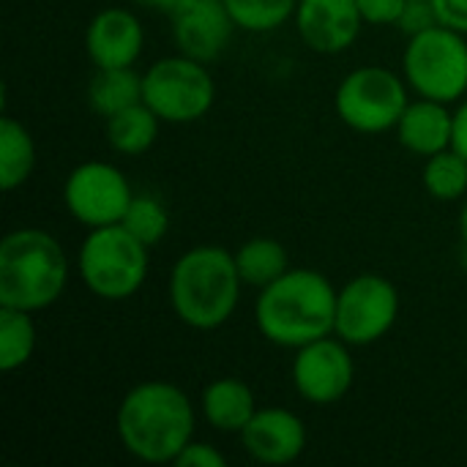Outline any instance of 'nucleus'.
Listing matches in <instances>:
<instances>
[{
	"mask_svg": "<svg viewBox=\"0 0 467 467\" xmlns=\"http://www.w3.org/2000/svg\"><path fill=\"white\" fill-rule=\"evenodd\" d=\"M194 405L167 380L137 383L118 408L120 446L140 462L167 465L194 441Z\"/></svg>",
	"mask_w": 467,
	"mask_h": 467,
	"instance_id": "obj_1",
	"label": "nucleus"
},
{
	"mask_svg": "<svg viewBox=\"0 0 467 467\" xmlns=\"http://www.w3.org/2000/svg\"><path fill=\"white\" fill-rule=\"evenodd\" d=\"M337 287L315 268H290L263 287L254 304L257 331L276 348L298 350L331 337L337 323Z\"/></svg>",
	"mask_w": 467,
	"mask_h": 467,
	"instance_id": "obj_2",
	"label": "nucleus"
},
{
	"mask_svg": "<svg viewBox=\"0 0 467 467\" xmlns=\"http://www.w3.org/2000/svg\"><path fill=\"white\" fill-rule=\"evenodd\" d=\"M241 276L224 246H194L170 271V304L178 320L194 331L224 326L241 298Z\"/></svg>",
	"mask_w": 467,
	"mask_h": 467,
	"instance_id": "obj_3",
	"label": "nucleus"
},
{
	"mask_svg": "<svg viewBox=\"0 0 467 467\" xmlns=\"http://www.w3.org/2000/svg\"><path fill=\"white\" fill-rule=\"evenodd\" d=\"M68 285V260L55 235L22 227L0 241V306L41 312Z\"/></svg>",
	"mask_w": 467,
	"mask_h": 467,
	"instance_id": "obj_4",
	"label": "nucleus"
},
{
	"mask_svg": "<svg viewBox=\"0 0 467 467\" xmlns=\"http://www.w3.org/2000/svg\"><path fill=\"white\" fill-rule=\"evenodd\" d=\"M77 271L96 298L126 301L145 285L148 246L123 224L93 227L79 244Z\"/></svg>",
	"mask_w": 467,
	"mask_h": 467,
	"instance_id": "obj_5",
	"label": "nucleus"
},
{
	"mask_svg": "<svg viewBox=\"0 0 467 467\" xmlns=\"http://www.w3.org/2000/svg\"><path fill=\"white\" fill-rule=\"evenodd\" d=\"M402 74L421 99L460 101L467 93V38L446 25H435L408 38Z\"/></svg>",
	"mask_w": 467,
	"mask_h": 467,
	"instance_id": "obj_6",
	"label": "nucleus"
},
{
	"mask_svg": "<svg viewBox=\"0 0 467 467\" xmlns=\"http://www.w3.org/2000/svg\"><path fill=\"white\" fill-rule=\"evenodd\" d=\"M408 79L386 66L353 68L334 93L339 120L358 134H386L397 129L408 99Z\"/></svg>",
	"mask_w": 467,
	"mask_h": 467,
	"instance_id": "obj_7",
	"label": "nucleus"
},
{
	"mask_svg": "<svg viewBox=\"0 0 467 467\" xmlns=\"http://www.w3.org/2000/svg\"><path fill=\"white\" fill-rule=\"evenodd\" d=\"M205 66L186 55L156 60L142 74V101L161 123L183 126L205 118L216 101V82Z\"/></svg>",
	"mask_w": 467,
	"mask_h": 467,
	"instance_id": "obj_8",
	"label": "nucleus"
},
{
	"mask_svg": "<svg viewBox=\"0 0 467 467\" xmlns=\"http://www.w3.org/2000/svg\"><path fill=\"white\" fill-rule=\"evenodd\" d=\"M400 317V290L380 274H361L337 293L334 334L350 348L380 342Z\"/></svg>",
	"mask_w": 467,
	"mask_h": 467,
	"instance_id": "obj_9",
	"label": "nucleus"
},
{
	"mask_svg": "<svg viewBox=\"0 0 467 467\" xmlns=\"http://www.w3.org/2000/svg\"><path fill=\"white\" fill-rule=\"evenodd\" d=\"M131 200L129 178L109 161H82L63 183V202L68 213L88 230L120 224Z\"/></svg>",
	"mask_w": 467,
	"mask_h": 467,
	"instance_id": "obj_10",
	"label": "nucleus"
},
{
	"mask_svg": "<svg viewBox=\"0 0 467 467\" xmlns=\"http://www.w3.org/2000/svg\"><path fill=\"white\" fill-rule=\"evenodd\" d=\"M350 345L339 337H323L296 350L293 358V386L309 405L326 408L337 405L353 389L356 367L350 358Z\"/></svg>",
	"mask_w": 467,
	"mask_h": 467,
	"instance_id": "obj_11",
	"label": "nucleus"
},
{
	"mask_svg": "<svg viewBox=\"0 0 467 467\" xmlns=\"http://www.w3.org/2000/svg\"><path fill=\"white\" fill-rule=\"evenodd\" d=\"M170 25L178 52L200 63L219 60L238 27L224 0H181L170 14Z\"/></svg>",
	"mask_w": 467,
	"mask_h": 467,
	"instance_id": "obj_12",
	"label": "nucleus"
},
{
	"mask_svg": "<svg viewBox=\"0 0 467 467\" xmlns=\"http://www.w3.org/2000/svg\"><path fill=\"white\" fill-rule=\"evenodd\" d=\"M293 19L301 41L320 55L350 49L364 25L356 0H298Z\"/></svg>",
	"mask_w": 467,
	"mask_h": 467,
	"instance_id": "obj_13",
	"label": "nucleus"
},
{
	"mask_svg": "<svg viewBox=\"0 0 467 467\" xmlns=\"http://www.w3.org/2000/svg\"><path fill=\"white\" fill-rule=\"evenodd\" d=\"M241 443L260 465H290L306 449V427L293 410L263 408L244 427Z\"/></svg>",
	"mask_w": 467,
	"mask_h": 467,
	"instance_id": "obj_14",
	"label": "nucleus"
},
{
	"mask_svg": "<svg viewBox=\"0 0 467 467\" xmlns=\"http://www.w3.org/2000/svg\"><path fill=\"white\" fill-rule=\"evenodd\" d=\"M142 47V22L129 8H104L85 30V49L96 68H129L140 60Z\"/></svg>",
	"mask_w": 467,
	"mask_h": 467,
	"instance_id": "obj_15",
	"label": "nucleus"
},
{
	"mask_svg": "<svg viewBox=\"0 0 467 467\" xmlns=\"http://www.w3.org/2000/svg\"><path fill=\"white\" fill-rule=\"evenodd\" d=\"M397 140L405 150L416 156H435L446 148H451L454 134V112L443 101L432 99H416L405 107L400 123H397Z\"/></svg>",
	"mask_w": 467,
	"mask_h": 467,
	"instance_id": "obj_16",
	"label": "nucleus"
},
{
	"mask_svg": "<svg viewBox=\"0 0 467 467\" xmlns=\"http://www.w3.org/2000/svg\"><path fill=\"white\" fill-rule=\"evenodd\" d=\"M202 419L211 430L216 432H244V427L252 421L257 413V402L252 389L238 380V378H219L205 386L202 400H200Z\"/></svg>",
	"mask_w": 467,
	"mask_h": 467,
	"instance_id": "obj_17",
	"label": "nucleus"
},
{
	"mask_svg": "<svg viewBox=\"0 0 467 467\" xmlns=\"http://www.w3.org/2000/svg\"><path fill=\"white\" fill-rule=\"evenodd\" d=\"M142 101V74L129 68H96L88 82V104L104 120L115 112Z\"/></svg>",
	"mask_w": 467,
	"mask_h": 467,
	"instance_id": "obj_18",
	"label": "nucleus"
},
{
	"mask_svg": "<svg viewBox=\"0 0 467 467\" xmlns=\"http://www.w3.org/2000/svg\"><path fill=\"white\" fill-rule=\"evenodd\" d=\"M159 115L145 101H140L107 118V140L112 150L123 156H142L153 148L159 137Z\"/></svg>",
	"mask_w": 467,
	"mask_h": 467,
	"instance_id": "obj_19",
	"label": "nucleus"
},
{
	"mask_svg": "<svg viewBox=\"0 0 467 467\" xmlns=\"http://www.w3.org/2000/svg\"><path fill=\"white\" fill-rule=\"evenodd\" d=\"M235 257V268L244 285H252L257 290L274 285L279 276H285L290 271V257L282 241L276 238H252L246 244H241L238 252H233Z\"/></svg>",
	"mask_w": 467,
	"mask_h": 467,
	"instance_id": "obj_20",
	"label": "nucleus"
},
{
	"mask_svg": "<svg viewBox=\"0 0 467 467\" xmlns=\"http://www.w3.org/2000/svg\"><path fill=\"white\" fill-rule=\"evenodd\" d=\"M36 167V142L30 131L11 115L0 120V189H19Z\"/></svg>",
	"mask_w": 467,
	"mask_h": 467,
	"instance_id": "obj_21",
	"label": "nucleus"
},
{
	"mask_svg": "<svg viewBox=\"0 0 467 467\" xmlns=\"http://www.w3.org/2000/svg\"><path fill=\"white\" fill-rule=\"evenodd\" d=\"M33 312L0 306V369L16 372L36 353V323Z\"/></svg>",
	"mask_w": 467,
	"mask_h": 467,
	"instance_id": "obj_22",
	"label": "nucleus"
},
{
	"mask_svg": "<svg viewBox=\"0 0 467 467\" xmlns=\"http://www.w3.org/2000/svg\"><path fill=\"white\" fill-rule=\"evenodd\" d=\"M421 181L432 200H441V202L462 200L467 194V159L460 150L446 148L427 159Z\"/></svg>",
	"mask_w": 467,
	"mask_h": 467,
	"instance_id": "obj_23",
	"label": "nucleus"
},
{
	"mask_svg": "<svg viewBox=\"0 0 467 467\" xmlns=\"http://www.w3.org/2000/svg\"><path fill=\"white\" fill-rule=\"evenodd\" d=\"M233 22L246 33H268L296 16L298 0H224Z\"/></svg>",
	"mask_w": 467,
	"mask_h": 467,
	"instance_id": "obj_24",
	"label": "nucleus"
},
{
	"mask_svg": "<svg viewBox=\"0 0 467 467\" xmlns=\"http://www.w3.org/2000/svg\"><path fill=\"white\" fill-rule=\"evenodd\" d=\"M120 224L140 238L148 249H153L156 244L164 241V235L170 233V211L164 208V202L159 197L150 194H134V200L129 202Z\"/></svg>",
	"mask_w": 467,
	"mask_h": 467,
	"instance_id": "obj_25",
	"label": "nucleus"
},
{
	"mask_svg": "<svg viewBox=\"0 0 467 467\" xmlns=\"http://www.w3.org/2000/svg\"><path fill=\"white\" fill-rule=\"evenodd\" d=\"M441 25L438 22V11H435V3L432 0H408L400 19H397V27L410 38V36H419L430 27Z\"/></svg>",
	"mask_w": 467,
	"mask_h": 467,
	"instance_id": "obj_26",
	"label": "nucleus"
},
{
	"mask_svg": "<svg viewBox=\"0 0 467 467\" xmlns=\"http://www.w3.org/2000/svg\"><path fill=\"white\" fill-rule=\"evenodd\" d=\"M172 465L178 467H227V457L211 446V443H200V441H192L178 457Z\"/></svg>",
	"mask_w": 467,
	"mask_h": 467,
	"instance_id": "obj_27",
	"label": "nucleus"
},
{
	"mask_svg": "<svg viewBox=\"0 0 467 467\" xmlns=\"http://www.w3.org/2000/svg\"><path fill=\"white\" fill-rule=\"evenodd\" d=\"M364 22L369 25H397L408 0H356Z\"/></svg>",
	"mask_w": 467,
	"mask_h": 467,
	"instance_id": "obj_28",
	"label": "nucleus"
},
{
	"mask_svg": "<svg viewBox=\"0 0 467 467\" xmlns=\"http://www.w3.org/2000/svg\"><path fill=\"white\" fill-rule=\"evenodd\" d=\"M432 3H435L441 25L467 36V0H432Z\"/></svg>",
	"mask_w": 467,
	"mask_h": 467,
	"instance_id": "obj_29",
	"label": "nucleus"
},
{
	"mask_svg": "<svg viewBox=\"0 0 467 467\" xmlns=\"http://www.w3.org/2000/svg\"><path fill=\"white\" fill-rule=\"evenodd\" d=\"M451 148L460 150L467 159V99L454 112V134H451Z\"/></svg>",
	"mask_w": 467,
	"mask_h": 467,
	"instance_id": "obj_30",
	"label": "nucleus"
},
{
	"mask_svg": "<svg viewBox=\"0 0 467 467\" xmlns=\"http://www.w3.org/2000/svg\"><path fill=\"white\" fill-rule=\"evenodd\" d=\"M131 3H137V5H142V8H153V11H161V14H172L175 8H178V3L181 0H131Z\"/></svg>",
	"mask_w": 467,
	"mask_h": 467,
	"instance_id": "obj_31",
	"label": "nucleus"
},
{
	"mask_svg": "<svg viewBox=\"0 0 467 467\" xmlns=\"http://www.w3.org/2000/svg\"><path fill=\"white\" fill-rule=\"evenodd\" d=\"M460 235H462V244H465L467 249V200L465 205H462V211H460Z\"/></svg>",
	"mask_w": 467,
	"mask_h": 467,
	"instance_id": "obj_32",
	"label": "nucleus"
}]
</instances>
